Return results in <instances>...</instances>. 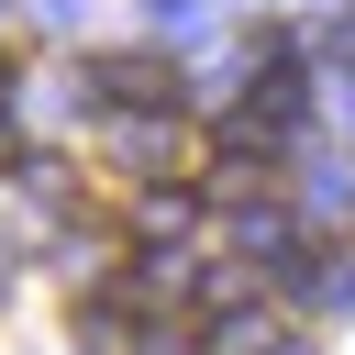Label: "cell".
<instances>
[{"instance_id": "6da1fadb", "label": "cell", "mask_w": 355, "mask_h": 355, "mask_svg": "<svg viewBox=\"0 0 355 355\" xmlns=\"http://www.w3.org/2000/svg\"><path fill=\"white\" fill-rule=\"evenodd\" d=\"M100 100H122V111H178V67H166V55H111V67H100Z\"/></svg>"}]
</instances>
